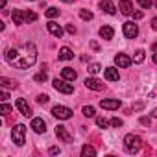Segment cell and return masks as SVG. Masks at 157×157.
<instances>
[{"mask_svg": "<svg viewBox=\"0 0 157 157\" xmlns=\"http://www.w3.org/2000/svg\"><path fill=\"white\" fill-rule=\"evenodd\" d=\"M46 78H48V76H46V72L43 70V72L35 74V78H33V80H35V82H46Z\"/></svg>", "mask_w": 157, "mask_h": 157, "instance_id": "f546056e", "label": "cell"}, {"mask_svg": "<svg viewBox=\"0 0 157 157\" xmlns=\"http://www.w3.org/2000/svg\"><path fill=\"white\" fill-rule=\"evenodd\" d=\"M118 10L124 15H131L133 13V4L129 2V0H118Z\"/></svg>", "mask_w": 157, "mask_h": 157, "instance_id": "9a60e30c", "label": "cell"}, {"mask_svg": "<svg viewBox=\"0 0 157 157\" xmlns=\"http://www.w3.org/2000/svg\"><path fill=\"white\" fill-rule=\"evenodd\" d=\"M80 17H82L83 21H91V19H93V13H91L89 10H82V11H80Z\"/></svg>", "mask_w": 157, "mask_h": 157, "instance_id": "484cf974", "label": "cell"}, {"mask_svg": "<svg viewBox=\"0 0 157 157\" xmlns=\"http://www.w3.org/2000/svg\"><path fill=\"white\" fill-rule=\"evenodd\" d=\"M26 48H28L26 57H24V59H17V61L13 63V65H15V67H19V68H28V67H32V65L35 63V59H37L35 44H33V43H26Z\"/></svg>", "mask_w": 157, "mask_h": 157, "instance_id": "6da1fadb", "label": "cell"}, {"mask_svg": "<svg viewBox=\"0 0 157 157\" xmlns=\"http://www.w3.org/2000/svg\"><path fill=\"white\" fill-rule=\"evenodd\" d=\"M32 129H33L35 133H44V131H46L44 120H43V118H33V120H32Z\"/></svg>", "mask_w": 157, "mask_h": 157, "instance_id": "5bb4252c", "label": "cell"}, {"mask_svg": "<svg viewBox=\"0 0 157 157\" xmlns=\"http://www.w3.org/2000/svg\"><path fill=\"white\" fill-rule=\"evenodd\" d=\"M46 28H48V32H50V33H52L54 37H57V39H59V37L63 35V28H61V26H59L57 22H54V21H50V22L46 24Z\"/></svg>", "mask_w": 157, "mask_h": 157, "instance_id": "4fadbf2b", "label": "cell"}, {"mask_svg": "<svg viewBox=\"0 0 157 157\" xmlns=\"http://www.w3.org/2000/svg\"><path fill=\"white\" fill-rule=\"evenodd\" d=\"M57 15H59V10H57V8H48V10H46V17H48V19H54V17H57Z\"/></svg>", "mask_w": 157, "mask_h": 157, "instance_id": "d4e9b609", "label": "cell"}, {"mask_svg": "<svg viewBox=\"0 0 157 157\" xmlns=\"http://www.w3.org/2000/svg\"><path fill=\"white\" fill-rule=\"evenodd\" d=\"M87 70H89V72H91V74H98V72H100V70H102V67H100V63H91V65H89V68H87Z\"/></svg>", "mask_w": 157, "mask_h": 157, "instance_id": "cb8c5ba5", "label": "cell"}, {"mask_svg": "<svg viewBox=\"0 0 157 157\" xmlns=\"http://www.w3.org/2000/svg\"><path fill=\"white\" fill-rule=\"evenodd\" d=\"M153 117H157V107H155V109H153Z\"/></svg>", "mask_w": 157, "mask_h": 157, "instance_id": "f6af8a7d", "label": "cell"}, {"mask_svg": "<svg viewBox=\"0 0 157 157\" xmlns=\"http://www.w3.org/2000/svg\"><path fill=\"white\" fill-rule=\"evenodd\" d=\"M155 8H157V2H155Z\"/></svg>", "mask_w": 157, "mask_h": 157, "instance_id": "bcb514c9", "label": "cell"}, {"mask_svg": "<svg viewBox=\"0 0 157 157\" xmlns=\"http://www.w3.org/2000/svg\"><path fill=\"white\" fill-rule=\"evenodd\" d=\"M100 10L104 13H107V15H115L117 13V8H115V4L111 2V0H102V2H100Z\"/></svg>", "mask_w": 157, "mask_h": 157, "instance_id": "7c38bea8", "label": "cell"}, {"mask_svg": "<svg viewBox=\"0 0 157 157\" xmlns=\"http://www.w3.org/2000/svg\"><path fill=\"white\" fill-rule=\"evenodd\" d=\"M109 124H111L113 128H120V126H122V120H120V118H111Z\"/></svg>", "mask_w": 157, "mask_h": 157, "instance_id": "e575fe53", "label": "cell"}, {"mask_svg": "<svg viewBox=\"0 0 157 157\" xmlns=\"http://www.w3.org/2000/svg\"><path fill=\"white\" fill-rule=\"evenodd\" d=\"M131 15H133V19H135V21L142 19V11H135V13H131Z\"/></svg>", "mask_w": 157, "mask_h": 157, "instance_id": "d590c367", "label": "cell"}, {"mask_svg": "<svg viewBox=\"0 0 157 157\" xmlns=\"http://www.w3.org/2000/svg\"><path fill=\"white\" fill-rule=\"evenodd\" d=\"M96 124H98L100 128H107V124H109V122H107L105 118H102V117H98V118H96Z\"/></svg>", "mask_w": 157, "mask_h": 157, "instance_id": "836d02e7", "label": "cell"}, {"mask_svg": "<svg viewBox=\"0 0 157 157\" xmlns=\"http://www.w3.org/2000/svg\"><path fill=\"white\" fill-rule=\"evenodd\" d=\"M15 105H17V109L21 111V115H24V117H32V109H30V105H28V102L24 100V98H17L15 100Z\"/></svg>", "mask_w": 157, "mask_h": 157, "instance_id": "52a82bcc", "label": "cell"}, {"mask_svg": "<svg viewBox=\"0 0 157 157\" xmlns=\"http://www.w3.org/2000/svg\"><path fill=\"white\" fill-rule=\"evenodd\" d=\"M124 35L128 37V39H135L137 35H139V26L135 24V22H124Z\"/></svg>", "mask_w": 157, "mask_h": 157, "instance_id": "8992f818", "label": "cell"}, {"mask_svg": "<svg viewBox=\"0 0 157 157\" xmlns=\"http://www.w3.org/2000/svg\"><path fill=\"white\" fill-rule=\"evenodd\" d=\"M100 107L102 109H109V111H115L120 107V100H115V98H107V100H102L100 102Z\"/></svg>", "mask_w": 157, "mask_h": 157, "instance_id": "9c48e42d", "label": "cell"}, {"mask_svg": "<svg viewBox=\"0 0 157 157\" xmlns=\"http://www.w3.org/2000/svg\"><path fill=\"white\" fill-rule=\"evenodd\" d=\"M48 100H50L48 94H39V96H37V102H39V104H46Z\"/></svg>", "mask_w": 157, "mask_h": 157, "instance_id": "d6a6232c", "label": "cell"}, {"mask_svg": "<svg viewBox=\"0 0 157 157\" xmlns=\"http://www.w3.org/2000/svg\"><path fill=\"white\" fill-rule=\"evenodd\" d=\"M11 137H13V142L17 146H24L26 142V126L24 124H17L11 131Z\"/></svg>", "mask_w": 157, "mask_h": 157, "instance_id": "3957f363", "label": "cell"}, {"mask_svg": "<svg viewBox=\"0 0 157 157\" xmlns=\"http://www.w3.org/2000/svg\"><path fill=\"white\" fill-rule=\"evenodd\" d=\"M0 83H2L4 87H15V83H13V82H10L8 78H0Z\"/></svg>", "mask_w": 157, "mask_h": 157, "instance_id": "1f68e13d", "label": "cell"}, {"mask_svg": "<svg viewBox=\"0 0 157 157\" xmlns=\"http://www.w3.org/2000/svg\"><path fill=\"white\" fill-rule=\"evenodd\" d=\"M52 85H54V89H56L57 93H63V94H72V93H74V85L68 83L65 78H63V80H54Z\"/></svg>", "mask_w": 157, "mask_h": 157, "instance_id": "277c9868", "label": "cell"}, {"mask_svg": "<svg viewBox=\"0 0 157 157\" xmlns=\"http://www.w3.org/2000/svg\"><path fill=\"white\" fill-rule=\"evenodd\" d=\"M67 32H68V33H76V28H74L72 24H68V26H67Z\"/></svg>", "mask_w": 157, "mask_h": 157, "instance_id": "74e56055", "label": "cell"}, {"mask_svg": "<svg viewBox=\"0 0 157 157\" xmlns=\"http://www.w3.org/2000/svg\"><path fill=\"white\" fill-rule=\"evenodd\" d=\"M98 33H100V37H102V39L109 41V39H113V35H115V30H113L111 26H102Z\"/></svg>", "mask_w": 157, "mask_h": 157, "instance_id": "ac0fdd59", "label": "cell"}, {"mask_svg": "<svg viewBox=\"0 0 157 157\" xmlns=\"http://www.w3.org/2000/svg\"><path fill=\"white\" fill-rule=\"evenodd\" d=\"M153 63H157V52L153 54Z\"/></svg>", "mask_w": 157, "mask_h": 157, "instance_id": "7bdbcfd3", "label": "cell"}, {"mask_svg": "<svg viewBox=\"0 0 157 157\" xmlns=\"http://www.w3.org/2000/svg\"><path fill=\"white\" fill-rule=\"evenodd\" d=\"M57 57H59L61 61H68V59H72V57H74V52H72L70 48H67V46H63V48L59 50V54H57Z\"/></svg>", "mask_w": 157, "mask_h": 157, "instance_id": "d6986e66", "label": "cell"}, {"mask_svg": "<svg viewBox=\"0 0 157 157\" xmlns=\"http://www.w3.org/2000/svg\"><path fill=\"white\" fill-rule=\"evenodd\" d=\"M94 155H96V150H94L93 146L85 144V146L82 148V157H94Z\"/></svg>", "mask_w": 157, "mask_h": 157, "instance_id": "7402d4cb", "label": "cell"}, {"mask_svg": "<svg viewBox=\"0 0 157 157\" xmlns=\"http://www.w3.org/2000/svg\"><path fill=\"white\" fill-rule=\"evenodd\" d=\"M83 115H85V117H94V107L85 105V107H83Z\"/></svg>", "mask_w": 157, "mask_h": 157, "instance_id": "4dcf8cb0", "label": "cell"}, {"mask_svg": "<svg viewBox=\"0 0 157 157\" xmlns=\"http://www.w3.org/2000/svg\"><path fill=\"white\" fill-rule=\"evenodd\" d=\"M124 146H126V151H129V153H137V151L140 150V146H142V140H140L139 135L129 133V135L124 137Z\"/></svg>", "mask_w": 157, "mask_h": 157, "instance_id": "7a4b0ae2", "label": "cell"}, {"mask_svg": "<svg viewBox=\"0 0 157 157\" xmlns=\"http://www.w3.org/2000/svg\"><path fill=\"white\" fill-rule=\"evenodd\" d=\"M24 15H26V22H33V21H37V13H33V11H26Z\"/></svg>", "mask_w": 157, "mask_h": 157, "instance_id": "4316f807", "label": "cell"}, {"mask_svg": "<svg viewBox=\"0 0 157 157\" xmlns=\"http://www.w3.org/2000/svg\"><path fill=\"white\" fill-rule=\"evenodd\" d=\"M11 19H13V22H15V24H24V21H26V15H24L21 10H15V11L11 13Z\"/></svg>", "mask_w": 157, "mask_h": 157, "instance_id": "ffe728a7", "label": "cell"}, {"mask_svg": "<svg viewBox=\"0 0 157 157\" xmlns=\"http://www.w3.org/2000/svg\"><path fill=\"white\" fill-rule=\"evenodd\" d=\"M140 122H142L144 126H150V118H146V117H144V118H140Z\"/></svg>", "mask_w": 157, "mask_h": 157, "instance_id": "60d3db41", "label": "cell"}, {"mask_svg": "<svg viewBox=\"0 0 157 157\" xmlns=\"http://www.w3.org/2000/svg\"><path fill=\"white\" fill-rule=\"evenodd\" d=\"M137 2L140 4V8H142V10H148V8L153 4V0H137Z\"/></svg>", "mask_w": 157, "mask_h": 157, "instance_id": "f1b7e54d", "label": "cell"}, {"mask_svg": "<svg viewBox=\"0 0 157 157\" xmlns=\"http://www.w3.org/2000/svg\"><path fill=\"white\" fill-rule=\"evenodd\" d=\"M61 76L65 78L67 82H74L76 78H78V72H76L74 68H70V67H65V68L61 70Z\"/></svg>", "mask_w": 157, "mask_h": 157, "instance_id": "e0dca14e", "label": "cell"}, {"mask_svg": "<svg viewBox=\"0 0 157 157\" xmlns=\"http://www.w3.org/2000/svg\"><path fill=\"white\" fill-rule=\"evenodd\" d=\"M151 28L157 32V17H153V19H151Z\"/></svg>", "mask_w": 157, "mask_h": 157, "instance_id": "ab89813d", "label": "cell"}, {"mask_svg": "<svg viewBox=\"0 0 157 157\" xmlns=\"http://www.w3.org/2000/svg\"><path fill=\"white\" fill-rule=\"evenodd\" d=\"M56 135H57L59 140H63V142H72V137H70V133L67 131L65 126H57V128H56Z\"/></svg>", "mask_w": 157, "mask_h": 157, "instance_id": "8fae6325", "label": "cell"}, {"mask_svg": "<svg viewBox=\"0 0 157 157\" xmlns=\"http://www.w3.org/2000/svg\"><path fill=\"white\" fill-rule=\"evenodd\" d=\"M6 2H8V0H0V6L4 8V6H6Z\"/></svg>", "mask_w": 157, "mask_h": 157, "instance_id": "b9f144b4", "label": "cell"}, {"mask_svg": "<svg viewBox=\"0 0 157 157\" xmlns=\"http://www.w3.org/2000/svg\"><path fill=\"white\" fill-rule=\"evenodd\" d=\"M104 76H105L107 82H118V70L113 68V67H107V68L104 70Z\"/></svg>", "mask_w": 157, "mask_h": 157, "instance_id": "2e32d148", "label": "cell"}, {"mask_svg": "<svg viewBox=\"0 0 157 157\" xmlns=\"http://www.w3.org/2000/svg\"><path fill=\"white\" fill-rule=\"evenodd\" d=\"M144 54H146L144 50H137L135 56H133V61H135V63H142V61H144Z\"/></svg>", "mask_w": 157, "mask_h": 157, "instance_id": "603a6c76", "label": "cell"}, {"mask_svg": "<svg viewBox=\"0 0 157 157\" xmlns=\"http://www.w3.org/2000/svg\"><path fill=\"white\" fill-rule=\"evenodd\" d=\"M115 63H117L120 68H128V67L133 63V59H131L129 56H126V54H118V56H115Z\"/></svg>", "mask_w": 157, "mask_h": 157, "instance_id": "ba28073f", "label": "cell"}, {"mask_svg": "<svg viewBox=\"0 0 157 157\" xmlns=\"http://www.w3.org/2000/svg\"><path fill=\"white\" fill-rule=\"evenodd\" d=\"M63 2H67V4H70V2H74V0H63Z\"/></svg>", "mask_w": 157, "mask_h": 157, "instance_id": "ee69618b", "label": "cell"}, {"mask_svg": "<svg viewBox=\"0 0 157 157\" xmlns=\"http://www.w3.org/2000/svg\"><path fill=\"white\" fill-rule=\"evenodd\" d=\"M85 87L91 89V91H102L104 83L100 80H96V78H87V80H85Z\"/></svg>", "mask_w": 157, "mask_h": 157, "instance_id": "30bf717a", "label": "cell"}, {"mask_svg": "<svg viewBox=\"0 0 157 157\" xmlns=\"http://www.w3.org/2000/svg\"><path fill=\"white\" fill-rule=\"evenodd\" d=\"M19 59V52H17V48H10L8 52H6V61L8 63H15Z\"/></svg>", "mask_w": 157, "mask_h": 157, "instance_id": "44dd1931", "label": "cell"}, {"mask_svg": "<svg viewBox=\"0 0 157 157\" xmlns=\"http://www.w3.org/2000/svg\"><path fill=\"white\" fill-rule=\"evenodd\" d=\"M0 98H2V102H6V100L10 98V94H8L6 91H2V94H0Z\"/></svg>", "mask_w": 157, "mask_h": 157, "instance_id": "8d00e7d4", "label": "cell"}, {"mask_svg": "<svg viewBox=\"0 0 157 157\" xmlns=\"http://www.w3.org/2000/svg\"><path fill=\"white\" fill-rule=\"evenodd\" d=\"M0 113H2L4 117H6V115H10V113H11V105H8V104H2V105H0Z\"/></svg>", "mask_w": 157, "mask_h": 157, "instance_id": "83f0119b", "label": "cell"}, {"mask_svg": "<svg viewBox=\"0 0 157 157\" xmlns=\"http://www.w3.org/2000/svg\"><path fill=\"white\" fill-rule=\"evenodd\" d=\"M56 153H59V148L52 146V148H50V155H56Z\"/></svg>", "mask_w": 157, "mask_h": 157, "instance_id": "f35d334b", "label": "cell"}, {"mask_svg": "<svg viewBox=\"0 0 157 157\" xmlns=\"http://www.w3.org/2000/svg\"><path fill=\"white\" fill-rule=\"evenodd\" d=\"M52 115H54L56 118H59V120H68V118L72 117V109H68V107H65V105H56V107L52 109Z\"/></svg>", "mask_w": 157, "mask_h": 157, "instance_id": "5b68a950", "label": "cell"}]
</instances>
